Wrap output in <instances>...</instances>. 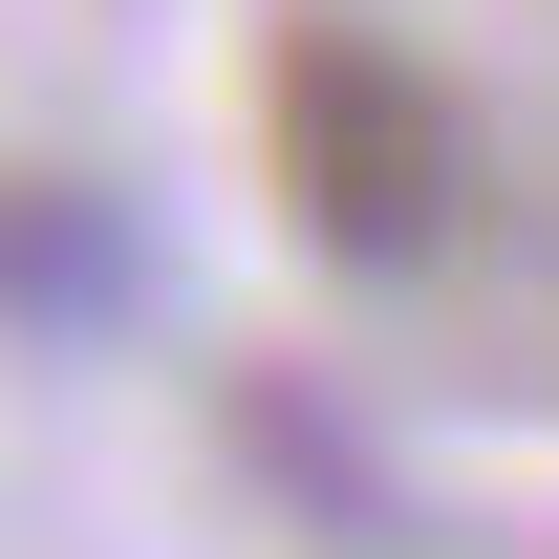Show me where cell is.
Instances as JSON below:
<instances>
[{
  "label": "cell",
  "instance_id": "cell-1",
  "mask_svg": "<svg viewBox=\"0 0 559 559\" xmlns=\"http://www.w3.org/2000/svg\"><path fill=\"white\" fill-rule=\"evenodd\" d=\"M259 130H280V215L323 237V259H430L452 237V173H474V130H452V86L409 66V44H366V22H301L259 86Z\"/></svg>",
  "mask_w": 559,
  "mask_h": 559
}]
</instances>
